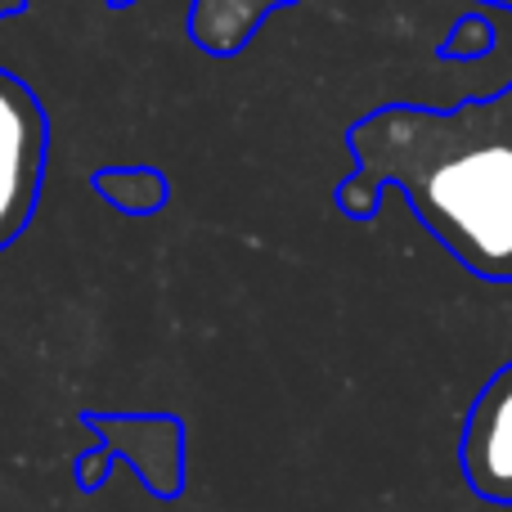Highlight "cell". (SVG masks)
Listing matches in <instances>:
<instances>
[{
	"label": "cell",
	"mask_w": 512,
	"mask_h": 512,
	"mask_svg": "<svg viewBox=\"0 0 512 512\" xmlns=\"http://www.w3.org/2000/svg\"><path fill=\"white\" fill-rule=\"evenodd\" d=\"M499 45V27L486 9H468V14L454 18V27L436 41V59L441 63H477V59H490Z\"/></svg>",
	"instance_id": "7"
},
{
	"label": "cell",
	"mask_w": 512,
	"mask_h": 512,
	"mask_svg": "<svg viewBox=\"0 0 512 512\" xmlns=\"http://www.w3.org/2000/svg\"><path fill=\"white\" fill-rule=\"evenodd\" d=\"M77 423L95 436V450L72 463L81 495H95L117 459L140 477L153 499L171 504L185 495V418L180 414H122V409H81Z\"/></svg>",
	"instance_id": "2"
},
{
	"label": "cell",
	"mask_w": 512,
	"mask_h": 512,
	"mask_svg": "<svg viewBox=\"0 0 512 512\" xmlns=\"http://www.w3.org/2000/svg\"><path fill=\"white\" fill-rule=\"evenodd\" d=\"M90 189L122 216H158L171 203V176L162 167H99Z\"/></svg>",
	"instance_id": "6"
},
{
	"label": "cell",
	"mask_w": 512,
	"mask_h": 512,
	"mask_svg": "<svg viewBox=\"0 0 512 512\" xmlns=\"http://www.w3.org/2000/svg\"><path fill=\"white\" fill-rule=\"evenodd\" d=\"M27 0H0V23H5V18H23L27 14Z\"/></svg>",
	"instance_id": "8"
},
{
	"label": "cell",
	"mask_w": 512,
	"mask_h": 512,
	"mask_svg": "<svg viewBox=\"0 0 512 512\" xmlns=\"http://www.w3.org/2000/svg\"><path fill=\"white\" fill-rule=\"evenodd\" d=\"M459 472L477 499L512 508V360L472 396L459 432Z\"/></svg>",
	"instance_id": "4"
},
{
	"label": "cell",
	"mask_w": 512,
	"mask_h": 512,
	"mask_svg": "<svg viewBox=\"0 0 512 512\" xmlns=\"http://www.w3.org/2000/svg\"><path fill=\"white\" fill-rule=\"evenodd\" d=\"M301 0H189L185 36L212 59H234L252 45L261 23L279 9H292Z\"/></svg>",
	"instance_id": "5"
},
{
	"label": "cell",
	"mask_w": 512,
	"mask_h": 512,
	"mask_svg": "<svg viewBox=\"0 0 512 512\" xmlns=\"http://www.w3.org/2000/svg\"><path fill=\"white\" fill-rule=\"evenodd\" d=\"M50 113L18 72L0 68V252L27 234L45 189Z\"/></svg>",
	"instance_id": "3"
},
{
	"label": "cell",
	"mask_w": 512,
	"mask_h": 512,
	"mask_svg": "<svg viewBox=\"0 0 512 512\" xmlns=\"http://www.w3.org/2000/svg\"><path fill=\"white\" fill-rule=\"evenodd\" d=\"M355 171L333 207L369 225L387 189L472 279L512 283V81L450 108L382 104L346 126Z\"/></svg>",
	"instance_id": "1"
},
{
	"label": "cell",
	"mask_w": 512,
	"mask_h": 512,
	"mask_svg": "<svg viewBox=\"0 0 512 512\" xmlns=\"http://www.w3.org/2000/svg\"><path fill=\"white\" fill-rule=\"evenodd\" d=\"M477 5H486V9H508V14H512V0H477Z\"/></svg>",
	"instance_id": "9"
},
{
	"label": "cell",
	"mask_w": 512,
	"mask_h": 512,
	"mask_svg": "<svg viewBox=\"0 0 512 512\" xmlns=\"http://www.w3.org/2000/svg\"><path fill=\"white\" fill-rule=\"evenodd\" d=\"M104 5H108V9H131L135 0H104Z\"/></svg>",
	"instance_id": "10"
}]
</instances>
